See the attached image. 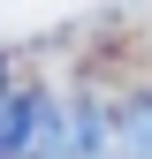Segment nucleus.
<instances>
[{
    "mask_svg": "<svg viewBox=\"0 0 152 159\" xmlns=\"http://www.w3.org/2000/svg\"><path fill=\"white\" fill-rule=\"evenodd\" d=\"M23 159H107L99 152V121H91L84 106L38 98L31 106V136H23Z\"/></svg>",
    "mask_w": 152,
    "mask_h": 159,
    "instance_id": "obj_1",
    "label": "nucleus"
},
{
    "mask_svg": "<svg viewBox=\"0 0 152 159\" xmlns=\"http://www.w3.org/2000/svg\"><path fill=\"white\" fill-rule=\"evenodd\" d=\"M122 159H152V98L122 106Z\"/></svg>",
    "mask_w": 152,
    "mask_h": 159,
    "instance_id": "obj_2",
    "label": "nucleus"
},
{
    "mask_svg": "<svg viewBox=\"0 0 152 159\" xmlns=\"http://www.w3.org/2000/svg\"><path fill=\"white\" fill-rule=\"evenodd\" d=\"M0 91H8V61H0Z\"/></svg>",
    "mask_w": 152,
    "mask_h": 159,
    "instance_id": "obj_3",
    "label": "nucleus"
}]
</instances>
